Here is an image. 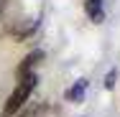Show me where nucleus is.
Returning a JSON list of instances; mask_svg holds the SVG:
<instances>
[{"instance_id":"nucleus-1","label":"nucleus","mask_w":120,"mask_h":117,"mask_svg":"<svg viewBox=\"0 0 120 117\" xmlns=\"http://www.w3.org/2000/svg\"><path fill=\"white\" fill-rule=\"evenodd\" d=\"M36 74H31V76H23L21 82H18V87L13 89V94L8 97V102H5V107H3V117H10L15 115L21 107H23L26 102H28V97H31V92L36 89Z\"/></svg>"},{"instance_id":"nucleus-3","label":"nucleus","mask_w":120,"mask_h":117,"mask_svg":"<svg viewBox=\"0 0 120 117\" xmlns=\"http://www.w3.org/2000/svg\"><path fill=\"white\" fill-rule=\"evenodd\" d=\"M84 13L92 23H102L105 21V8H102V0H84Z\"/></svg>"},{"instance_id":"nucleus-4","label":"nucleus","mask_w":120,"mask_h":117,"mask_svg":"<svg viewBox=\"0 0 120 117\" xmlns=\"http://www.w3.org/2000/svg\"><path fill=\"white\" fill-rule=\"evenodd\" d=\"M84 89H87V82H84V79L74 82L72 87L67 89V94H64V97H67V102H72V104H79V102L84 99Z\"/></svg>"},{"instance_id":"nucleus-5","label":"nucleus","mask_w":120,"mask_h":117,"mask_svg":"<svg viewBox=\"0 0 120 117\" xmlns=\"http://www.w3.org/2000/svg\"><path fill=\"white\" fill-rule=\"evenodd\" d=\"M41 56H44L41 51H33V53H28V56L23 59V64L18 66V76H21V79H23V76H31V74H33L31 69H33V66L41 61Z\"/></svg>"},{"instance_id":"nucleus-2","label":"nucleus","mask_w":120,"mask_h":117,"mask_svg":"<svg viewBox=\"0 0 120 117\" xmlns=\"http://www.w3.org/2000/svg\"><path fill=\"white\" fill-rule=\"evenodd\" d=\"M36 28H38V21H36V18H26V21H21L15 28H10V36H13L15 41H26L28 36L36 33Z\"/></svg>"},{"instance_id":"nucleus-6","label":"nucleus","mask_w":120,"mask_h":117,"mask_svg":"<svg viewBox=\"0 0 120 117\" xmlns=\"http://www.w3.org/2000/svg\"><path fill=\"white\" fill-rule=\"evenodd\" d=\"M115 79H118V71L112 69L107 74V79H105V89H112V87H115Z\"/></svg>"}]
</instances>
